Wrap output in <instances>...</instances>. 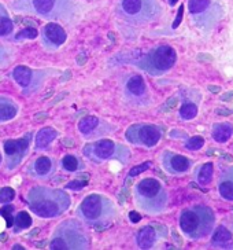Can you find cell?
Listing matches in <instances>:
<instances>
[{
	"mask_svg": "<svg viewBox=\"0 0 233 250\" xmlns=\"http://www.w3.org/2000/svg\"><path fill=\"white\" fill-rule=\"evenodd\" d=\"M11 8L19 14L62 22H70L77 14L76 0H13Z\"/></svg>",
	"mask_w": 233,
	"mask_h": 250,
	"instance_id": "6da1fadb",
	"label": "cell"
},
{
	"mask_svg": "<svg viewBox=\"0 0 233 250\" xmlns=\"http://www.w3.org/2000/svg\"><path fill=\"white\" fill-rule=\"evenodd\" d=\"M72 199L69 194L59 188H50L36 186L30 188L26 195V202L30 210L41 219H54L63 214L70 208Z\"/></svg>",
	"mask_w": 233,
	"mask_h": 250,
	"instance_id": "7a4b0ae2",
	"label": "cell"
},
{
	"mask_svg": "<svg viewBox=\"0 0 233 250\" xmlns=\"http://www.w3.org/2000/svg\"><path fill=\"white\" fill-rule=\"evenodd\" d=\"M77 217L88 226L103 229L111 226L116 217V209L114 204L102 194H89L76 210Z\"/></svg>",
	"mask_w": 233,
	"mask_h": 250,
	"instance_id": "3957f363",
	"label": "cell"
},
{
	"mask_svg": "<svg viewBox=\"0 0 233 250\" xmlns=\"http://www.w3.org/2000/svg\"><path fill=\"white\" fill-rule=\"evenodd\" d=\"M136 205L148 214H159L168 205V192L159 180L146 177L140 180L133 190Z\"/></svg>",
	"mask_w": 233,
	"mask_h": 250,
	"instance_id": "277c9868",
	"label": "cell"
},
{
	"mask_svg": "<svg viewBox=\"0 0 233 250\" xmlns=\"http://www.w3.org/2000/svg\"><path fill=\"white\" fill-rule=\"evenodd\" d=\"M91 246V238L87 229L84 228L80 220L62 221L54 231L50 249L52 250H70V249H88Z\"/></svg>",
	"mask_w": 233,
	"mask_h": 250,
	"instance_id": "5b68a950",
	"label": "cell"
},
{
	"mask_svg": "<svg viewBox=\"0 0 233 250\" xmlns=\"http://www.w3.org/2000/svg\"><path fill=\"white\" fill-rule=\"evenodd\" d=\"M116 15L132 25L153 22L160 14L159 0H119L116 4Z\"/></svg>",
	"mask_w": 233,
	"mask_h": 250,
	"instance_id": "8992f818",
	"label": "cell"
},
{
	"mask_svg": "<svg viewBox=\"0 0 233 250\" xmlns=\"http://www.w3.org/2000/svg\"><path fill=\"white\" fill-rule=\"evenodd\" d=\"M82 154L96 164L110 160H116L126 164L131 158L129 148L111 139H97L94 143H89L82 148Z\"/></svg>",
	"mask_w": 233,
	"mask_h": 250,
	"instance_id": "52a82bcc",
	"label": "cell"
},
{
	"mask_svg": "<svg viewBox=\"0 0 233 250\" xmlns=\"http://www.w3.org/2000/svg\"><path fill=\"white\" fill-rule=\"evenodd\" d=\"M214 216L209 208L196 206L184 210L180 216V227L182 232L190 238H202L210 232Z\"/></svg>",
	"mask_w": 233,
	"mask_h": 250,
	"instance_id": "ba28073f",
	"label": "cell"
},
{
	"mask_svg": "<svg viewBox=\"0 0 233 250\" xmlns=\"http://www.w3.org/2000/svg\"><path fill=\"white\" fill-rule=\"evenodd\" d=\"M177 54L170 45H159L150 51L138 62V66L153 76H159L175 66Z\"/></svg>",
	"mask_w": 233,
	"mask_h": 250,
	"instance_id": "9c48e42d",
	"label": "cell"
},
{
	"mask_svg": "<svg viewBox=\"0 0 233 250\" xmlns=\"http://www.w3.org/2000/svg\"><path fill=\"white\" fill-rule=\"evenodd\" d=\"M188 10L199 28L213 26L222 15V8L214 0H188Z\"/></svg>",
	"mask_w": 233,
	"mask_h": 250,
	"instance_id": "30bf717a",
	"label": "cell"
},
{
	"mask_svg": "<svg viewBox=\"0 0 233 250\" xmlns=\"http://www.w3.org/2000/svg\"><path fill=\"white\" fill-rule=\"evenodd\" d=\"M126 140L140 147H154L160 139V131L158 126L153 124H135L131 125L125 132Z\"/></svg>",
	"mask_w": 233,
	"mask_h": 250,
	"instance_id": "8fae6325",
	"label": "cell"
},
{
	"mask_svg": "<svg viewBox=\"0 0 233 250\" xmlns=\"http://www.w3.org/2000/svg\"><path fill=\"white\" fill-rule=\"evenodd\" d=\"M124 98L133 106H146L150 101L144 79L140 74H131L124 81Z\"/></svg>",
	"mask_w": 233,
	"mask_h": 250,
	"instance_id": "7c38bea8",
	"label": "cell"
},
{
	"mask_svg": "<svg viewBox=\"0 0 233 250\" xmlns=\"http://www.w3.org/2000/svg\"><path fill=\"white\" fill-rule=\"evenodd\" d=\"M30 147V135H26L21 139H8L4 142V155H6V167L7 169H15L23 158L28 155Z\"/></svg>",
	"mask_w": 233,
	"mask_h": 250,
	"instance_id": "4fadbf2b",
	"label": "cell"
},
{
	"mask_svg": "<svg viewBox=\"0 0 233 250\" xmlns=\"http://www.w3.org/2000/svg\"><path fill=\"white\" fill-rule=\"evenodd\" d=\"M67 35L63 26L57 22L45 23L41 29V44L48 51H55L60 45L65 44Z\"/></svg>",
	"mask_w": 233,
	"mask_h": 250,
	"instance_id": "5bb4252c",
	"label": "cell"
},
{
	"mask_svg": "<svg viewBox=\"0 0 233 250\" xmlns=\"http://www.w3.org/2000/svg\"><path fill=\"white\" fill-rule=\"evenodd\" d=\"M103 121L100 118L95 117V116H85L78 121V131L81 135H84V138H91V139H95V138H100L103 133L99 132L104 131L107 133L110 131L109 124L102 125Z\"/></svg>",
	"mask_w": 233,
	"mask_h": 250,
	"instance_id": "9a60e30c",
	"label": "cell"
},
{
	"mask_svg": "<svg viewBox=\"0 0 233 250\" xmlns=\"http://www.w3.org/2000/svg\"><path fill=\"white\" fill-rule=\"evenodd\" d=\"M163 165L170 173H184L190 169V160L184 155L165 153L163 155Z\"/></svg>",
	"mask_w": 233,
	"mask_h": 250,
	"instance_id": "2e32d148",
	"label": "cell"
},
{
	"mask_svg": "<svg viewBox=\"0 0 233 250\" xmlns=\"http://www.w3.org/2000/svg\"><path fill=\"white\" fill-rule=\"evenodd\" d=\"M54 165L55 162L52 161L50 157L41 155L39 157L36 161L33 162V176L39 177V179H47L52 175L54 172Z\"/></svg>",
	"mask_w": 233,
	"mask_h": 250,
	"instance_id": "e0dca14e",
	"label": "cell"
},
{
	"mask_svg": "<svg viewBox=\"0 0 233 250\" xmlns=\"http://www.w3.org/2000/svg\"><path fill=\"white\" fill-rule=\"evenodd\" d=\"M156 229L151 226L141 227L137 232V246L140 249H151L155 242H156Z\"/></svg>",
	"mask_w": 233,
	"mask_h": 250,
	"instance_id": "ac0fdd59",
	"label": "cell"
},
{
	"mask_svg": "<svg viewBox=\"0 0 233 250\" xmlns=\"http://www.w3.org/2000/svg\"><path fill=\"white\" fill-rule=\"evenodd\" d=\"M57 136H58V131L57 129H54L51 126L41 128L36 133V139H35L36 150H44V148H47L54 140L57 139Z\"/></svg>",
	"mask_w": 233,
	"mask_h": 250,
	"instance_id": "d6986e66",
	"label": "cell"
},
{
	"mask_svg": "<svg viewBox=\"0 0 233 250\" xmlns=\"http://www.w3.org/2000/svg\"><path fill=\"white\" fill-rule=\"evenodd\" d=\"M18 113V107L14 101L7 96H0V123H7L13 120Z\"/></svg>",
	"mask_w": 233,
	"mask_h": 250,
	"instance_id": "ffe728a7",
	"label": "cell"
},
{
	"mask_svg": "<svg viewBox=\"0 0 233 250\" xmlns=\"http://www.w3.org/2000/svg\"><path fill=\"white\" fill-rule=\"evenodd\" d=\"M33 70L28 66H23V65H19V66H17L13 70V79L17 81V84L18 85H21L22 88L26 89L29 88L30 84H32V81H33Z\"/></svg>",
	"mask_w": 233,
	"mask_h": 250,
	"instance_id": "44dd1931",
	"label": "cell"
},
{
	"mask_svg": "<svg viewBox=\"0 0 233 250\" xmlns=\"http://www.w3.org/2000/svg\"><path fill=\"white\" fill-rule=\"evenodd\" d=\"M219 194L224 199L233 201V168L224 172V176L219 182Z\"/></svg>",
	"mask_w": 233,
	"mask_h": 250,
	"instance_id": "7402d4cb",
	"label": "cell"
},
{
	"mask_svg": "<svg viewBox=\"0 0 233 250\" xmlns=\"http://www.w3.org/2000/svg\"><path fill=\"white\" fill-rule=\"evenodd\" d=\"M14 21L3 4H0V37H7L14 32Z\"/></svg>",
	"mask_w": 233,
	"mask_h": 250,
	"instance_id": "603a6c76",
	"label": "cell"
},
{
	"mask_svg": "<svg viewBox=\"0 0 233 250\" xmlns=\"http://www.w3.org/2000/svg\"><path fill=\"white\" fill-rule=\"evenodd\" d=\"M233 133V126L231 124H217L213 129V138L219 143H225L231 139Z\"/></svg>",
	"mask_w": 233,
	"mask_h": 250,
	"instance_id": "cb8c5ba5",
	"label": "cell"
},
{
	"mask_svg": "<svg viewBox=\"0 0 233 250\" xmlns=\"http://www.w3.org/2000/svg\"><path fill=\"white\" fill-rule=\"evenodd\" d=\"M213 243L217 245L218 248H228L226 245L232 243V234L229 229H226L225 227H218L215 229L214 235H213Z\"/></svg>",
	"mask_w": 233,
	"mask_h": 250,
	"instance_id": "d4e9b609",
	"label": "cell"
},
{
	"mask_svg": "<svg viewBox=\"0 0 233 250\" xmlns=\"http://www.w3.org/2000/svg\"><path fill=\"white\" fill-rule=\"evenodd\" d=\"M62 167L67 172H77L84 168V164L74 155H65L62 160Z\"/></svg>",
	"mask_w": 233,
	"mask_h": 250,
	"instance_id": "484cf974",
	"label": "cell"
},
{
	"mask_svg": "<svg viewBox=\"0 0 233 250\" xmlns=\"http://www.w3.org/2000/svg\"><path fill=\"white\" fill-rule=\"evenodd\" d=\"M213 173H214V167H213L212 162L204 164L203 167L200 168V170H199V173H197V182H199V184L206 186V184L210 183L213 179Z\"/></svg>",
	"mask_w": 233,
	"mask_h": 250,
	"instance_id": "4316f807",
	"label": "cell"
},
{
	"mask_svg": "<svg viewBox=\"0 0 233 250\" xmlns=\"http://www.w3.org/2000/svg\"><path fill=\"white\" fill-rule=\"evenodd\" d=\"M30 224H32V217L28 212L22 210L15 216L14 226L17 227V229H26L30 227Z\"/></svg>",
	"mask_w": 233,
	"mask_h": 250,
	"instance_id": "83f0119b",
	"label": "cell"
},
{
	"mask_svg": "<svg viewBox=\"0 0 233 250\" xmlns=\"http://www.w3.org/2000/svg\"><path fill=\"white\" fill-rule=\"evenodd\" d=\"M197 114V106L195 103H184L182 107L180 109V116L182 120H192L196 117Z\"/></svg>",
	"mask_w": 233,
	"mask_h": 250,
	"instance_id": "f1b7e54d",
	"label": "cell"
},
{
	"mask_svg": "<svg viewBox=\"0 0 233 250\" xmlns=\"http://www.w3.org/2000/svg\"><path fill=\"white\" fill-rule=\"evenodd\" d=\"M39 36V30L36 28H25L21 32H18L15 35V42H21V40H33Z\"/></svg>",
	"mask_w": 233,
	"mask_h": 250,
	"instance_id": "f546056e",
	"label": "cell"
},
{
	"mask_svg": "<svg viewBox=\"0 0 233 250\" xmlns=\"http://www.w3.org/2000/svg\"><path fill=\"white\" fill-rule=\"evenodd\" d=\"M15 198V190L11 187L0 188V204H8Z\"/></svg>",
	"mask_w": 233,
	"mask_h": 250,
	"instance_id": "4dcf8cb0",
	"label": "cell"
},
{
	"mask_svg": "<svg viewBox=\"0 0 233 250\" xmlns=\"http://www.w3.org/2000/svg\"><path fill=\"white\" fill-rule=\"evenodd\" d=\"M13 210H14V206H4L0 209V216H3L6 220H7V227L14 226V219H13Z\"/></svg>",
	"mask_w": 233,
	"mask_h": 250,
	"instance_id": "1f68e13d",
	"label": "cell"
},
{
	"mask_svg": "<svg viewBox=\"0 0 233 250\" xmlns=\"http://www.w3.org/2000/svg\"><path fill=\"white\" fill-rule=\"evenodd\" d=\"M203 145L204 139L202 136H194V138H191V139L187 142L185 147L188 148V150H199V148L203 147Z\"/></svg>",
	"mask_w": 233,
	"mask_h": 250,
	"instance_id": "d6a6232c",
	"label": "cell"
},
{
	"mask_svg": "<svg viewBox=\"0 0 233 250\" xmlns=\"http://www.w3.org/2000/svg\"><path fill=\"white\" fill-rule=\"evenodd\" d=\"M151 167V162H144V164H140L137 167H133L131 170H129V175L128 177H136L140 173H143V172H146L148 168Z\"/></svg>",
	"mask_w": 233,
	"mask_h": 250,
	"instance_id": "836d02e7",
	"label": "cell"
},
{
	"mask_svg": "<svg viewBox=\"0 0 233 250\" xmlns=\"http://www.w3.org/2000/svg\"><path fill=\"white\" fill-rule=\"evenodd\" d=\"M88 184V180H82V179H76L73 182L66 184V190H76L78 191L81 188H84Z\"/></svg>",
	"mask_w": 233,
	"mask_h": 250,
	"instance_id": "e575fe53",
	"label": "cell"
},
{
	"mask_svg": "<svg viewBox=\"0 0 233 250\" xmlns=\"http://www.w3.org/2000/svg\"><path fill=\"white\" fill-rule=\"evenodd\" d=\"M8 62V52L7 50L0 44V66H4Z\"/></svg>",
	"mask_w": 233,
	"mask_h": 250,
	"instance_id": "d590c367",
	"label": "cell"
},
{
	"mask_svg": "<svg viewBox=\"0 0 233 250\" xmlns=\"http://www.w3.org/2000/svg\"><path fill=\"white\" fill-rule=\"evenodd\" d=\"M182 13H184V7H180V10H178V14H177V18H175V23H173V28H177L178 25H180V22H181V20H182Z\"/></svg>",
	"mask_w": 233,
	"mask_h": 250,
	"instance_id": "8d00e7d4",
	"label": "cell"
},
{
	"mask_svg": "<svg viewBox=\"0 0 233 250\" xmlns=\"http://www.w3.org/2000/svg\"><path fill=\"white\" fill-rule=\"evenodd\" d=\"M197 61H200V62H212L213 57L212 55H207V54H199L197 55Z\"/></svg>",
	"mask_w": 233,
	"mask_h": 250,
	"instance_id": "74e56055",
	"label": "cell"
},
{
	"mask_svg": "<svg viewBox=\"0 0 233 250\" xmlns=\"http://www.w3.org/2000/svg\"><path fill=\"white\" fill-rule=\"evenodd\" d=\"M129 219H131L132 223H138V221L141 220V216L137 212H131L129 213Z\"/></svg>",
	"mask_w": 233,
	"mask_h": 250,
	"instance_id": "f35d334b",
	"label": "cell"
},
{
	"mask_svg": "<svg viewBox=\"0 0 233 250\" xmlns=\"http://www.w3.org/2000/svg\"><path fill=\"white\" fill-rule=\"evenodd\" d=\"M217 114H219V116H229V114H232V110H229V109H217Z\"/></svg>",
	"mask_w": 233,
	"mask_h": 250,
	"instance_id": "ab89813d",
	"label": "cell"
},
{
	"mask_svg": "<svg viewBox=\"0 0 233 250\" xmlns=\"http://www.w3.org/2000/svg\"><path fill=\"white\" fill-rule=\"evenodd\" d=\"M175 102H177V99H175V98H173V99H169L168 104H166V107H165V110H169L170 107L173 109V107L175 106Z\"/></svg>",
	"mask_w": 233,
	"mask_h": 250,
	"instance_id": "60d3db41",
	"label": "cell"
},
{
	"mask_svg": "<svg viewBox=\"0 0 233 250\" xmlns=\"http://www.w3.org/2000/svg\"><path fill=\"white\" fill-rule=\"evenodd\" d=\"M209 91L213 92V94H218V92H221V87H218V85H209Z\"/></svg>",
	"mask_w": 233,
	"mask_h": 250,
	"instance_id": "b9f144b4",
	"label": "cell"
},
{
	"mask_svg": "<svg viewBox=\"0 0 233 250\" xmlns=\"http://www.w3.org/2000/svg\"><path fill=\"white\" fill-rule=\"evenodd\" d=\"M221 99L224 101V102H229V101H232L233 99V92H229V94H225V95L221 96Z\"/></svg>",
	"mask_w": 233,
	"mask_h": 250,
	"instance_id": "7bdbcfd3",
	"label": "cell"
},
{
	"mask_svg": "<svg viewBox=\"0 0 233 250\" xmlns=\"http://www.w3.org/2000/svg\"><path fill=\"white\" fill-rule=\"evenodd\" d=\"M62 143H63L65 146H72V147L74 146V142H73V140H70V139H63V140H62Z\"/></svg>",
	"mask_w": 233,
	"mask_h": 250,
	"instance_id": "ee69618b",
	"label": "cell"
},
{
	"mask_svg": "<svg viewBox=\"0 0 233 250\" xmlns=\"http://www.w3.org/2000/svg\"><path fill=\"white\" fill-rule=\"evenodd\" d=\"M44 117H47V113H39L36 116V120H41Z\"/></svg>",
	"mask_w": 233,
	"mask_h": 250,
	"instance_id": "f6af8a7d",
	"label": "cell"
},
{
	"mask_svg": "<svg viewBox=\"0 0 233 250\" xmlns=\"http://www.w3.org/2000/svg\"><path fill=\"white\" fill-rule=\"evenodd\" d=\"M80 59H81V61H77V63H80V65H81V63H84V62H85V59H84V55H81Z\"/></svg>",
	"mask_w": 233,
	"mask_h": 250,
	"instance_id": "bcb514c9",
	"label": "cell"
},
{
	"mask_svg": "<svg viewBox=\"0 0 233 250\" xmlns=\"http://www.w3.org/2000/svg\"><path fill=\"white\" fill-rule=\"evenodd\" d=\"M175 1H177V0H169V3H170V4H172V6H175Z\"/></svg>",
	"mask_w": 233,
	"mask_h": 250,
	"instance_id": "7dc6e473",
	"label": "cell"
},
{
	"mask_svg": "<svg viewBox=\"0 0 233 250\" xmlns=\"http://www.w3.org/2000/svg\"><path fill=\"white\" fill-rule=\"evenodd\" d=\"M0 164H1V155H0Z\"/></svg>",
	"mask_w": 233,
	"mask_h": 250,
	"instance_id": "c3c4849f",
	"label": "cell"
}]
</instances>
